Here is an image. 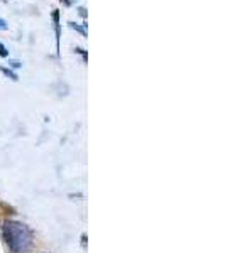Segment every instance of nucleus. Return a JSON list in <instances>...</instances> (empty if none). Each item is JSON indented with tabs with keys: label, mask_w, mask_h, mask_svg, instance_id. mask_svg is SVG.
Segmentation results:
<instances>
[{
	"label": "nucleus",
	"mask_w": 225,
	"mask_h": 253,
	"mask_svg": "<svg viewBox=\"0 0 225 253\" xmlns=\"http://www.w3.org/2000/svg\"><path fill=\"white\" fill-rule=\"evenodd\" d=\"M0 31H7V22L3 19H0Z\"/></svg>",
	"instance_id": "6e6552de"
},
{
	"label": "nucleus",
	"mask_w": 225,
	"mask_h": 253,
	"mask_svg": "<svg viewBox=\"0 0 225 253\" xmlns=\"http://www.w3.org/2000/svg\"><path fill=\"white\" fill-rule=\"evenodd\" d=\"M0 71H2L3 75L7 76V78H10L12 81H17V80H19V76L15 75V73L12 71V69H9V68H0Z\"/></svg>",
	"instance_id": "7ed1b4c3"
},
{
	"label": "nucleus",
	"mask_w": 225,
	"mask_h": 253,
	"mask_svg": "<svg viewBox=\"0 0 225 253\" xmlns=\"http://www.w3.org/2000/svg\"><path fill=\"white\" fill-rule=\"evenodd\" d=\"M68 24H69V27H71V29H75V31L81 32V34H83V36H87V29H85V27H80V26H76L75 22H68Z\"/></svg>",
	"instance_id": "20e7f679"
},
{
	"label": "nucleus",
	"mask_w": 225,
	"mask_h": 253,
	"mask_svg": "<svg viewBox=\"0 0 225 253\" xmlns=\"http://www.w3.org/2000/svg\"><path fill=\"white\" fill-rule=\"evenodd\" d=\"M61 3H64V5H71V0H59Z\"/></svg>",
	"instance_id": "f8f14e48"
},
{
	"label": "nucleus",
	"mask_w": 225,
	"mask_h": 253,
	"mask_svg": "<svg viewBox=\"0 0 225 253\" xmlns=\"http://www.w3.org/2000/svg\"><path fill=\"white\" fill-rule=\"evenodd\" d=\"M80 14L83 15V17H87V12H85V7H80Z\"/></svg>",
	"instance_id": "9b49d317"
},
{
	"label": "nucleus",
	"mask_w": 225,
	"mask_h": 253,
	"mask_svg": "<svg viewBox=\"0 0 225 253\" xmlns=\"http://www.w3.org/2000/svg\"><path fill=\"white\" fill-rule=\"evenodd\" d=\"M0 56H2V58H9V51H7V47L3 46L2 42H0Z\"/></svg>",
	"instance_id": "423d86ee"
},
{
	"label": "nucleus",
	"mask_w": 225,
	"mask_h": 253,
	"mask_svg": "<svg viewBox=\"0 0 225 253\" xmlns=\"http://www.w3.org/2000/svg\"><path fill=\"white\" fill-rule=\"evenodd\" d=\"M2 240L9 253H29L34 245V233L20 221H5L2 224Z\"/></svg>",
	"instance_id": "f257e3e1"
},
{
	"label": "nucleus",
	"mask_w": 225,
	"mask_h": 253,
	"mask_svg": "<svg viewBox=\"0 0 225 253\" xmlns=\"http://www.w3.org/2000/svg\"><path fill=\"white\" fill-rule=\"evenodd\" d=\"M2 210H3V214H15V210L9 205H2Z\"/></svg>",
	"instance_id": "39448f33"
},
{
	"label": "nucleus",
	"mask_w": 225,
	"mask_h": 253,
	"mask_svg": "<svg viewBox=\"0 0 225 253\" xmlns=\"http://www.w3.org/2000/svg\"><path fill=\"white\" fill-rule=\"evenodd\" d=\"M81 243H83V247H87V235H81Z\"/></svg>",
	"instance_id": "9d476101"
},
{
	"label": "nucleus",
	"mask_w": 225,
	"mask_h": 253,
	"mask_svg": "<svg viewBox=\"0 0 225 253\" xmlns=\"http://www.w3.org/2000/svg\"><path fill=\"white\" fill-rule=\"evenodd\" d=\"M10 66L12 68H20V66H22V63H19V61H12Z\"/></svg>",
	"instance_id": "1a4fd4ad"
},
{
	"label": "nucleus",
	"mask_w": 225,
	"mask_h": 253,
	"mask_svg": "<svg viewBox=\"0 0 225 253\" xmlns=\"http://www.w3.org/2000/svg\"><path fill=\"white\" fill-rule=\"evenodd\" d=\"M75 52H80V54L83 56V61H85V63H87L88 56H87V52H85V49H80V47H76V49H75Z\"/></svg>",
	"instance_id": "0eeeda50"
},
{
	"label": "nucleus",
	"mask_w": 225,
	"mask_h": 253,
	"mask_svg": "<svg viewBox=\"0 0 225 253\" xmlns=\"http://www.w3.org/2000/svg\"><path fill=\"white\" fill-rule=\"evenodd\" d=\"M53 20H55V31H56V44L59 49V38H61V31H59V12L55 10L53 12Z\"/></svg>",
	"instance_id": "f03ea898"
}]
</instances>
